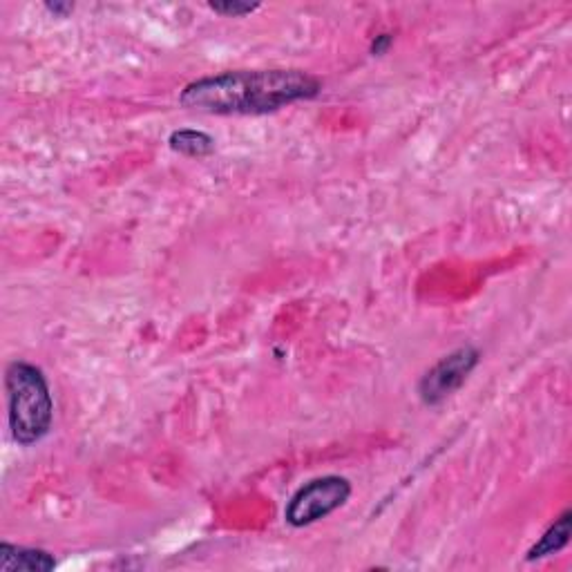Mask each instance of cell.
Returning <instances> with one entry per match:
<instances>
[{
	"label": "cell",
	"instance_id": "277c9868",
	"mask_svg": "<svg viewBox=\"0 0 572 572\" xmlns=\"http://www.w3.org/2000/svg\"><path fill=\"white\" fill-rule=\"evenodd\" d=\"M479 349L465 345L441 358L418 383V396L425 405H441L443 400L459 392L479 365Z\"/></svg>",
	"mask_w": 572,
	"mask_h": 572
},
{
	"label": "cell",
	"instance_id": "6da1fadb",
	"mask_svg": "<svg viewBox=\"0 0 572 572\" xmlns=\"http://www.w3.org/2000/svg\"><path fill=\"white\" fill-rule=\"evenodd\" d=\"M322 83L304 70H235L188 83L179 106L204 114H269L318 97Z\"/></svg>",
	"mask_w": 572,
	"mask_h": 572
},
{
	"label": "cell",
	"instance_id": "8992f818",
	"mask_svg": "<svg viewBox=\"0 0 572 572\" xmlns=\"http://www.w3.org/2000/svg\"><path fill=\"white\" fill-rule=\"evenodd\" d=\"M570 530H572V512L566 510L561 514L555 523L543 532V537L528 550V561H537L543 557L557 555V552L564 550L570 541Z\"/></svg>",
	"mask_w": 572,
	"mask_h": 572
},
{
	"label": "cell",
	"instance_id": "7a4b0ae2",
	"mask_svg": "<svg viewBox=\"0 0 572 572\" xmlns=\"http://www.w3.org/2000/svg\"><path fill=\"white\" fill-rule=\"evenodd\" d=\"M7 416L12 438L23 447L41 443L50 434L54 400L41 369L32 362L16 360L5 371Z\"/></svg>",
	"mask_w": 572,
	"mask_h": 572
},
{
	"label": "cell",
	"instance_id": "ba28073f",
	"mask_svg": "<svg viewBox=\"0 0 572 572\" xmlns=\"http://www.w3.org/2000/svg\"><path fill=\"white\" fill-rule=\"evenodd\" d=\"M215 14L226 18H244L260 9V3H242V0H222V3H208Z\"/></svg>",
	"mask_w": 572,
	"mask_h": 572
},
{
	"label": "cell",
	"instance_id": "9c48e42d",
	"mask_svg": "<svg viewBox=\"0 0 572 572\" xmlns=\"http://www.w3.org/2000/svg\"><path fill=\"white\" fill-rule=\"evenodd\" d=\"M394 45V36L392 34H378L374 41H371V54L374 56H385L389 52V47Z\"/></svg>",
	"mask_w": 572,
	"mask_h": 572
},
{
	"label": "cell",
	"instance_id": "52a82bcc",
	"mask_svg": "<svg viewBox=\"0 0 572 572\" xmlns=\"http://www.w3.org/2000/svg\"><path fill=\"white\" fill-rule=\"evenodd\" d=\"M168 146L184 157L202 159L213 155L215 150V139L202 130H175L173 135L168 137Z\"/></svg>",
	"mask_w": 572,
	"mask_h": 572
},
{
	"label": "cell",
	"instance_id": "5b68a950",
	"mask_svg": "<svg viewBox=\"0 0 572 572\" xmlns=\"http://www.w3.org/2000/svg\"><path fill=\"white\" fill-rule=\"evenodd\" d=\"M56 568V559L47 550L0 543V570L3 572H47Z\"/></svg>",
	"mask_w": 572,
	"mask_h": 572
},
{
	"label": "cell",
	"instance_id": "3957f363",
	"mask_svg": "<svg viewBox=\"0 0 572 572\" xmlns=\"http://www.w3.org/2000/svg\"><path fill=\"white\" fill-rule=\"evenodd\" d=\"M351 497V483L345 476L327 474L304 483L293 494L284 508V519L293 528H304L311 523L327 519L329 514L340 510Z\"/></svg>",
	"mask_w": 572,
	"mask_h": 572
},
{
	"label": "cell",
	"instance_id": "30bf717a",
	"mask_svg": "<svg viewBox=\"0 0 572 572\" xmlns=\"http://www.w3.org/2000/svg\"><path fill=\"white\" fill-rule=\"evenodd\" d=\"M45 9L56 18H68L74 12L72 3H45Z\"/></svg>",
	"mask_w": 572,
	"mask_h": 572
}]
</instances>
